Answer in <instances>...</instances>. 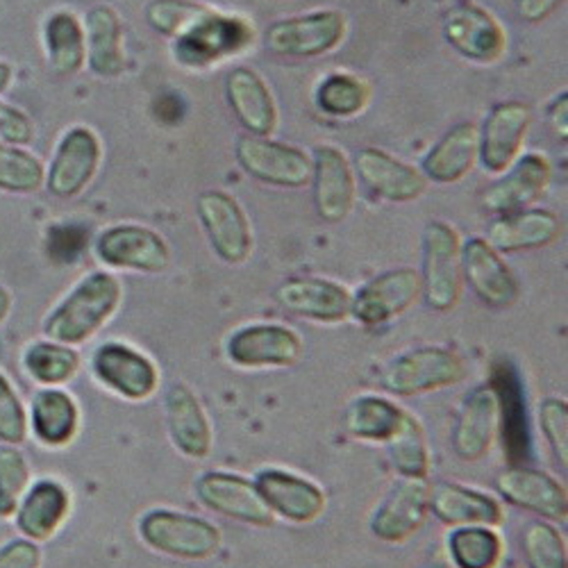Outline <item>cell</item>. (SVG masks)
<instances>
[{
    "label": "cell",
    "mask_w": 568,
    "mask_h": 568,
    "mask_svg": "<svg viewBox=\"0 0 568 568\" xmlns=\"http://www.w3.org/2000/svg\"><path fill=\"white\" fill-rule=\"evenodd\" d=\"M121 301V280L108 271H93L43 321V335L71 348L80 346L116 314Z\"/></svg>",
    "instance_id": "cell-1"
},
{
    "label": "cell",
    "mask_w": 568,
    "mask_h": 568,
    "mask_svg": "<svg viewBox=\"0 0 568 568\" xmlns=\"http://www.w3.org/2000/svg\"><path fill=\"white\" fill-rule=\"evenodd\" d=\"M253 39L255 28L248 19L210 8L192 28L173 39V58L184 69L203 71L242 55L253 45Z\"/></svg>",
    "instance_id": "cell-2"
},
{
    "label": "cell",
    "mask_w": 568,
    "mask_h": 568,
    "mask_svg": "<svg viewBox=\"0 0 568 568\" xmlns=\"http://www.w3.org/2000/svg\"><path fill=\"white\" fill-rule=\"evenodd\" d=\"M139 537L160 555L203 561L221 550L223 537L212 520L175 509H151L139 520Z\"/></svg>",
    "instance_id": "cell-3"
},
{
    "label": "cell",
    "mask_w": 568,
    "mask_h": 568,
    "mask_svg": "<svg viewBox=\"0 0 568 568\" xmlns=\"http://www.w3.org/2000/svg\"><path fill=\"white\" fill-rule=\"evenodd\" d=\"M346 34L348 19L342 10H314L271 23L264 32V45L277 58L316 60L337 51Z\"/></svg>",
    "instance_id": "cell-4"
},
{
    "label": "cell",
    "mask_w": 568,
    "mask_h": 568,
    "mask_svg": "<svg viewBox=\"0 0 568 568\" xmlns=\"http://www.w3.org/2000/svg\"><path fill=\"white\" fill-rule=\"evenodd\" d=\"M466 377L464 359L442 346H420L394 357L381 375L385 392L412 398L433 394L453 385H459Z\"/></svg>",
    "instance_id": "cell-5"
},
{
    "label": "cell",
    "mask_w": 568,
    "mask_h": 568,
    "mask_svg": "<svg viewBox=\"0 0 568 568\" xmlns=\"http://www.w3.org/2000/svg\"><path fill=\"white\" fill-rule=\"evenodd\" d=\"M420 287L425 305L435 312H450L462 298V240L446 221H430L423 232Z\"/></svg>",
    "instance_id": "cell-6"
},
{
    "label": "cell",
    "mask_w": 568,
    "mask_h": 568,
    "mask_svg": "<svg viewBox=\"0 0 568 568\" xmlns=\"http://www.w3.org/2000/svg\"><path fill=\"white\" fill-rule=\"evenodd\" d=\"M234 158L246 175L268 186L303 189L312 182V155L271 136L240 134Z\"/></svg>",
    "instance_id": "cell-7"
},
{
    "label": "cell",
    "mask_w": 568,
    "mask_h": 568,
    "mask_svg": "<svg viewBox=\"0 0 568 568\" xmlns=\"http://www.w3.org/2000/svg\"><path fill=\"white\" fill-rule=\"evenodd\" d=\"M103 160L101 136L87 125H75L64 132L53 153L51 166L45 169L43 186L60 201L80 196L97 178Z\"/></svg>",
    "instance_id": "cell-8"
},
{
    "label": "cell",
    "mask_w": 568,
    "mask_h": 568,
    "mask_svg": "<svg viewBox=\"0 0 568 568\" xmlns=\"http://www.w3.org/2000/svg\"><path fill=\"white\" fill-rule=\"evenodd\" d=\"M199 221L212 251L225 264H244L253 253V227L246 210L223 189H205L196 199Z\"/></svg>",
    "instance_id": "cell-9"
},
{
    "label": "cell",
    "mask_w": 568,
    "mask_h": 568,
    "mask_svg": "<svg viewBox=\"0 0 568 568\" xmlns=\"http://www.w3.org/2000/svg\"><path fill=\"white\" fill-rule=\"evenodd\" d=\"M420 273L412 266L389 268L371 277L351 298V316L366 327L403 316L420 298Z\"/></svg>",
    "instance_id": "cell-10"
},
{
    "label": "cell",
    "mask_w": 568,
    "mask_h": 568,
    "mask_svg": "<svg viewBox=\"0 0 568 568\" xmlns=\"http://www.w3.org/2000/svg\"><path fill=\"white\" fill-rule=\"evenodd\" d=\"M444 39L450 49L476 64H494L507 51V32L498 19L470 0H462L444 17Z\"/></svg>",
    "instance_id": "cell-11"
},
{
    "label": "cell",
    "mask_w": 568,
    "mask_h": 568,
    "mask_svg": "<svg viewBox=\"0 0 568 568\" xmlns=\"http://www.w3.org/2000/svg\"><path fill=\"white\" fill-rule=\"evenodd\" d=\"M303 339L282 323H251L234 329L225 355L242 368H290L303 357Z\"/></svg>",
    "instance_id": "cell-12"
},
{
    "label": "cell",
    "mask_w": 568,
    "mask_h": 568,
    "mask_svg": "<svg viewBox=\"0 0 568 568\" xmlns=\"http://www.w3.org/2000/svg\"><path fill=\"white\" fill-rule=\"evenodd\" d=\"M97 257L110 268L162 273L171 264V248L153 227L119 223L99 234Z\"/></svg>",
    "instance_id": "cell-13"
},
{
    "label": "cell",
    "mask_w": 568,
    "mask_h": 568,
    "mask_svg": "<svg viewBox=\"0 0 568 568\" xmlns=\"http://www.w3.org/2000/svg\"><path fill=\"white\" fill-rule=\"evenodd\" d=\"M91 371L103 387L132 403L149 400L160 387V371L155 362L121 342L103 344L93 353Z\"/></svg>",
    "instance_id": "cell-14"
},
{
    "label": "cell",
    "mask_w": 568,
    "mask_h": 568,
    "mask_svg": "<svg viewBox=\"0 0 568 568\" xmlns=\"http://www.w3.org/2000/svg\"><path fill=\"white\" fill-rule=\"evenodd\" d=\"M310 184L321 221L342 223L351 216L357 199V175L342 149L329 144L314 149Z\"/></svg>",
    "instance_id": "cell-15"
},
{
    "label": "cell",
    "mask_w": 568,
    "mask_h": 568,
    "mask_svg": "<svg viewBox=\"0 0 568 568\" xmlns=\"http://www.w3.org/2000/svg\"><path fill=\"white\" fill-rule=\"evenodd\" d=\"M532 125V110L520 101H505L491 108L480 128V155L478 162L491 175L505 173L526 144Z\"/></svg>",
    "instance_id": "cell-16"
},
{
    "label": "cell",
    "mask_w": 568,
    "mask_h": 568,
    "mask_svg": "<svg viewBox=\"0 0 568 568\" xmlns=\"http://www.w3.org/2000/svg\"><path fill=\"white\" fill-rule=\"evenodd\" d=\"M462 275L470 292L494 310H507L520 296V284L503 260V253L483 236H470L462 244Z\"/></svg>",
    "instance_id": "cell-17"
},
{
    "label": "cell",
    "mask_w": 568,
    "mask_h": 568,
    "mask_svg": "<svg viewBox=\"0 0 568 568\" xmlns=\"http://www.w3.org/2000/svg\"><path fill=\"white\" fill-rule=\"evenodd\" d=\"M196 496L210 511L234 518L246 526L268 528L275 518L262 500L255 483L240 476V473H203L196 483Z\"/></svg>",
    "instance_id": "cell-18"
},
{
    "label": "cell",
    "mask_w": 568,
    "mask_h": 568,
    "mask_svg": "<svg viewBox=\"0 0 568 568\" xmlns=\"http://www.w3.org/2000/svg\"><path fill=\"white\" fill-rule=\"evenodd\" d=\"M351 298L353 294L344 284L312 275L290 277L275 290V303L284 312L327 325L342 323L351 316Z\"/></svg>",
    "instance_id": "cell-19"
},
{
    "label": "cell",
    "mask_w": 568,
    "mask_h": 568,
    "mask_svg": "<svg viewBox=\"0 0 568 568\" xmlns=\"http://www.w3.org/2000/svg\"><path fill=\"white\" fill-rule=\"evenodd\" d=\"M498 400V435L509 464H524L530 457V425L526 412V394L520 387L516 366L509 359H498L491 371V385Z\"/></svg>",
    "instance_id": "cell-20"
},
{
    "label": "cell",
    "mask_w": 568,
    "mask_h": 568,
    "mask_svg": "<svg viewBox=\"0 0 568 568\" xmlns=\"http://www.w3.org/2000/svg\"><path fill=\"white\" fill-rule=\"evenodd\" d=\"M430 516L428 480L403 478L371 518V532L385 544H403L414 537Z\"/></svg>",
    "instance_id": "cell-21"
},
{
    "label": "cell",
    "mask_w": 568,
    "mask_h": 568,
    "mask_svg": "<svg viewBox=\"0 0 568 568\" xmlns=\"http://www.w3.org/2000/svg\"><path fill=\"white\" fill-rule=\"evenodd\" d=\"M253 483L271 514L292 524H312L325 511L323 489L292 470L264 468Z\"/></svg>",
    "instance_id": "cell-22"
},
{
    "label": "cell",
    "mask_w": 568,
    "mask_h": 568,
    "mask_svg": "<svg viewBox=\"0 0 568 568\" xmlns=\"http://www.w3.org/2000/svg\"><path fill=\"white\" fill-rule=\"evenodd\" d=\"M355 173L373 196L396 205L418 201L428 189V180H425L420 169H414L387 151L373 146L357 153Z\"/></svg>",
    "instance_id": "cell-23"
},
{
    "label": "cell",
    "mask_w": 568,
    "mask_h": 568,
    "mask_svg": "<svg viewBox=\"0 0 568 568\" xmlns=\"http://www.w3.org/2000/svg\"><path fill=\"white\" fill-rule=\"evenodd\" d=\"M552 180L550 162L539 153L518 158L503 178L491 182L483 192V207L491 214L526 210L537 203Z\"/></svg>",
    "instance_id": "cell-24"
},
{
    "label": "cell",
    "mask_w": 568,
    "mask_h": 568,
    "mask_svg": "<svg viewBox=\"0 0 568 568\" xmlns=\"http://www.w3.org/2000/svg\"><path fill=\"white\" fill-rule=\"evenodd\" d=\"M225 99L246 134L271 136L277 128V105L268 82L253 67H234L225 75Z\"/></svg>",
    "instance_id": "cell-25"
},
{
    "label": "cell",
    "mask_w": 568,
    "mask_h": 568,
    "mask_svg": "<svg viewBox=\"0 0 568 568\" xmlns=\"http://www.w3.org/2000/svg\"><path fill=\"white\" fill-rule=\"evenodd\" d=\"M498 494L520 507L539 514L541 518L564 520L568 514V496L561 483H557L546 470L516 464L505 468L496 480Z\"/></svg>",
    "instance_id": "cell-26"
},
{
    "label": "cell",
    "mask_w": 568,
    "mask_h": 568,
    "mask_svg": "<svg viewBox=\"0 0 568 568\" xmlns=\"http://www.w3.org/2000/svg\"><path fill=\"white\" fill-rule=\"evenodd\" d=\"M164 407L173 446L189 459H205L212 453L214 430L199 396L184 383H175L164 396Z\"/></svg>",
    "instance_id": "cell-27"
},
{
    "label": "cell",
    "mask_w": 568,
    "mask_h": 568,
    "mask_svg": "<svg viewBox=\"0 0 568 568\" xmlns=\"http://www.w3.org/2000/svg\"><path fill=\"white\" fill-rule=\"evenodd\" d=\"M561 236V221L544 207H526L498 214L487 230V242L498 253H524L555 244Z\"/></svg>",
    "instance_id": "cell-28"
},
{
    "label": "cell",
    "mask_w": 568,
    "mask_h": 568,
    "mask_svg": "<svg viewBox=\"0 0 568 568\" xmlns=\"http://www.w3.org/2000/svg\"><path fill=\"white\" fill-rule=\"evenodd\" d=\"M498 437V400L491 387L473 389L455 423L453 448L464 462H480Z\"/></svg>",
    "instance_id": "cell-29"
},
{
    "label": "cell",
    "mask_w": 568,
    "mask_h": 568,
    "mask_svg": "<svg viewBox=\"0 0 568 568\" xmlns=\"http://www.w3.org/2000/svg\"><path fill=\"white\" fill-rule=\"evenodd\" d=\"M480 155V128L473 121L453 125L423 158L420 173L435 184H455L464 180Z\"/></svg>",
    "instance_id": "cell-30"
},
{
    "label": "cell",
    "mask_w": 568,
    "mask_h": 568,
    "mask_svg": "<svg viewBox=\"0 0 568 568\" xmlns=\"http://www.w3.org/2000/svg\"><path fill=\"white\" fill-rule=\"evenodd\" d=\"M87 39V64L99 78L112 80L125 71V45H123V21L112 6L91 8L84 19Z\"/></svg>",
    "instance_id": "cell-31"
},
{
    "label": "cell",
    "mask_w": 568,
    "mask_h": 568,
    "mask_svg": "<svg viewBox=\"0 0 568 568\" xmlns=\"http://www.w3.org/2000/svg\"><path fill=\"white\" fill-rule=\"evenodd\" d=\"M430 511L446 526H487L496 528L505 520L500 503L483 491L453 483L430 487Z\"/></svg>",
    "instance_id": "cell-32"
},
{
    "label": "cell",
    "mask_w": 568,
    "mask_h": 568,
    "mask_svg": "<svg viewBox=\"0 0 568 568\" xmlns=\"http://www.w3.org/2000/svg\"><path fill=\"white\" fill-rule=\"evenodd\" d=\"M71 509L69 491L55 480H39L17 507V528L30 541L51 539Z\"/></svg>",
    "instance_id": "cell-33"
},
{
    "label": "cell",
    "mask_w": 568,
    "mask_h": 568,
    "mask_svg": "<svg viewBox=\"0 0 568 568\" xmlns=\"http://www.w3.org/2000/svg\"><path fill=\"white\" fill-rule=\"evenodd\" d=\"M45 58L58 75H75L87 64L84 23L69 10L53 12L43 23Z\"/></svg>",
    "instance_id": "cell-34"
},
{
    "label": "cell",
    "mask_w": 568,
    "mask_h": 568,
    "mask_svg": "<svg viewBox=\"0 0 568 568\" xmlns=\"http://www.w3.org/2000/svg\"><path fill=\"white\" fill-rule=\"evenodd\" d=\"M80 425V412L75 400L55 387L41 389L32 400V433L51 448L67 446Z\"/></svg>",
    "instance_id": "cell-35"
},
{
    "label": "cell",
    "mask_w": 568,
    "mask_h": 568,
    "mask_svg": "<svg viewBox=\"0 0 568 568\" xmlns=\"http://www.w3.org/2000/svg\"><path fill=\"white\" fill-rule=\"evenodd\" d=\"M405 409L381 396H359L355 398L346 414L344 425L351 437L359 442H383L389 444L398 433Z\"/></svg>",
    "instance_id": "cell-36"
},
{
    "label": "cell",
    "mask_w": 568,
    "mask_h": 568,
    "mask_svg": "<svg viewBox=\"0 0 568 568\" xmlns=\"http://www.w3.org/2000/svg\"><path fill=\"white\" fill-rule=\"evenodd\" d=\"M455 568H498L505 555L500 535L487 526H462L448 537Z\"/></svg>",
    "instance_id": "cell-37"
},
{
    "label": "cell",
    "mask_w": 568,
    "mask_h": 568,
    "mask_svg": "<svg viewBox=\"0 0 568 568\" xmlns=\"http://www.w3.org/2000/svg\"><path fill=\"white\" fill-rule=\"evenodd\" d=\"M389 455H392L394 468L403 478L428 480L430 468H433L430 446L420 420L414 414L405 412L398 433L389 442Z\"/></svg>",
    "instance_id": "cell-38"
},
{
    "label": "cell",
    "mask_w": 568,
    "mask_h": 568,
    "mask_svg": "<svg viewBox=\"0 0 568 568\" xmlns=\"http://www.w3.org/2000/svg\"><path fill=\"white\" fill-rule=\"evenodd\" d=\"M371 84L353 73H329L316 89V108L335 119H353L366 110Z\"/></svg>",
    "instance_id": "cell-39"
},
{
    "label": "cell",
    "mask_w": 568,
    "mask_h": 568,
    "mask_svg": "<svg viewBox=\"0 0 568 568\" xmlns=\"http://www.w3.org/2000/svg\"><path fill=\"white\" fill-rule=\"evenodd\" d=\"M23 366L43 387H60L73 381L80 368V355L58 342H37L23 355Z\"/></svg>",
    "instance_id": "cell-40"
},
{
    "label": "cell",
    "mask_w": 568,
    "mask_h": 568,
    "mask_svg": "<svg viewBox=\"0 0 568 568\" xmlns=\"http://www.w3.org/2000/svg\"><path fill=\"white\" fill-rule=\"evenodd\" d=\"M45 169L37 155L23 146H10L0 141V192L34 194L43 186Z\"/></svg>",
    "instance_id": "cell-41"
},
{
    "label": "cell",
    "mask_w": 568,
    "mask_h": 568,
    "mask_svg": "<svg viewBox=\"0 0 568 568\" xmlns=\"http://www.w3.org/2000/svg\"><path fill=\"white\" fill-rule=\"evenodd\" d=\"M212 6L201 0H151L146 8L149 26L171 39L192 28Z\"/></svg>",
    "instance_id": "cell-42"
},
{
    "label": "cell",
    "mask_w": 568,
    "mask_h": 568,
    "mask_svg": "<svg viewBox=\"0 0 568 568\" xmlns=\"http://www.w3.org/2000/svg\"><path fill=\"white\" fill-rule=\"evenodd\" d=\"M524 555L528 568H568L566 541L546 520H535L524 532Z\"/></svg>",
    "instance_id": "cell-43"
},
{
    "label": "cell",
    "mask_w": 568,
    "mask_h": 568,
    "mask_svg": "<svg viewBox=\"0 0 568 568\" xmlns=\"http://www.w3.org/2000/svg\"><path fill=\"white\" fill-rule=\"evenodd\" d=\"M30 483V466L17 446L0 448V518H10Z\"/></svg>",
    "instance_id": "cell-44"
},
{
    "label": "cell",
    "mask_w": 568,
    "mask_h": 568,
    "mask_svg": "<svg viewBox=\"0 0 568 568\" xmlns=\"http://www.w3.org/2000/svg\"><path fill=\"white\" fill-rule=\"evenodd\" d=\"M28 414L17 392L0 373V442L8 446H19L28 437Z\"/></svg>",
    "instance_id": "cell-45"
},
{
    "label": "cell",
    "mask_w": 568,
    "mask_h": 568,
    "mask_svg": "<svg viewBox=\"0 0 568 568\" xmlns=\"http://www.w3.org/2000/svg\"><path fill=\"white\" fill-rule=\"evenodd\" d=\"M541 430L561 466H568V405L561 398H546L539 407Z\"/></svg>",
    "instance_id": "cell-46"
},
{
    "label": "cell",
    "mask_w": 568,
    "mask_h": 568,
    "mask_svg": "<svg viewBox=\"0 0 568 568\" xmlns=\"http://www.w3.org/2000/svg\"><path fill=\"white\" fill-rule=\"evenodd\" d=\"M32 139H34L32 119L23 110L0 101V141L10 146H28Z\"/></svg>",
    "instance_id": "cell-47"
},
{
    "label": "cell",
    "mask_w": 568,
    "mask_h": 568,
    "mask_svg": "<svg viewBox=\"0 0 568 568\" xmlns=\"http://www.w3.org/2000/svg\"><path fill=\"white\" fill-rule=\"evenodd\" d=\"M41 548L30 539H14L0 548V568H39Z\"/></svg>",
    "instance_id": "cell-48"
},
{
    "label": "cell",
    "mask_w": 568,
    "mask_h": 568,
    "mask_svg": "<svg viewBox=\"0 0 568 568\" xmlns=\"http://www.w3.org/2000/svg\"><path fill=\"white\" fill-rule=\"evenodd\" d=\"M87 242V232L73 225H64V227H55L51 234V253L55 257H60L62 262H73Z\"/></svg>",
    "instance_id": "cell-49"
},
{
    "label": "cell",
    "mask_w": 568,
    "mask_h": 568,
    "mask_svg": "<svg viewBox=\"0 0 568 568\" xmlns=\"http://www.w3.org/2000/svg\"><path fill=\"white\" fill-rule=\"evenodd\" d=\"M561 6L564 0H518L516 10L526 23H541L552 17Z\"/></svg>",
    "instance_id": "cell-50"
},
{
    "label": "cell",
    "mask_w": 568,
    "mask_h": 568,
    "mask_svg": "<svg viewBox=\"0 0 568 568\" xmlns=\"http://www.w3.org/2000/svg\"><path fill=\"white\" fill-rule=\"evenodd\" d=\"M548 125L552 130V134L561 141L568 139V93H559L555 99V103L548 110Z\"/></svg>",
    "instance_id": "cell-51"
},
{
    "label": "cell",
    "mask_w": 568,
    "mask_h": 568,
    "mask_svg": "<svg viewBox=\"0 0 568 568\" xmlns=\"http://www.w3.org/2000/svg\"><path fill=\"white\" fill-rule=\"evenodd\" d=\"M12 80H14V69H12V64L0 60V93H6V91L10 89Z\"/></svg>",
    "instance_id": "cell-52"
},
{
    "label": "cell",
    "mask_w": 568,
    "mask_h": 568,
    "mask_svg": "<svg viewBox=\"0 0 568 568\" xmlns=\"http://www.w3.org/2000/svg\"><path fill=\"white\" fill-rule=\"evenodd\" d=\"M10 312H12V294L6 287H0V323L10 316Z\"/></svg>",
    "instance_id": "cell-53"
},
{
    "label": "cell",
    "mask_w": 568,
    "mask_h": 568,
    "mask_svg": "<svg viewBox=\"0 0 568 568\" xmlns=\"http://www.w3.org/2000/svg\"><path fill=\"white\" fill-rule=\"evenodd\" d=\"M425 568H446V566H442V564H433V566H425Z\"/></svg>",
    "instance_id": "cell-54"
}]
</instances>
